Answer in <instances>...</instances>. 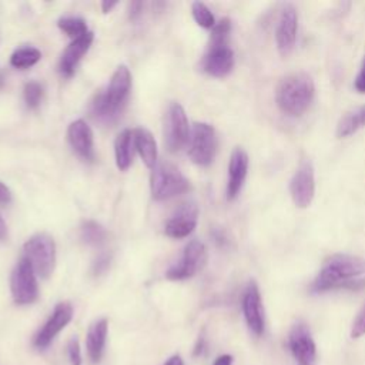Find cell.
<instances>
[{"label":"cell","mask_w":365,"mask_h":365,"mask_svg":"<svg viewBox=\"0 0 365 365\" xmlns=\"http://www.w3.org/2000/svg\"><path fill=\"white\" fill-rule=\"evenodd\" d=\"M131 90V75L126 66H119L113 73L104 92L97 93L89 106L90 116L103 126L119 121L129 102Z\"/></svg>","instance_id":"6da1fadb"},{"label":"cell","mask_w":365,"mask_h":365,"mask_svg":"<svg viewBox=\"0 0 365 365\" xmlns=\"http://www.w3.org/2000/svg\"><path fill=\"white\" fill-rule=\"evenodd\" d=\"M315 85L304 72L285 76L277 86L276 102L278 109L290 117H301L312 104Z\"/></svg>","instance_id":"7a4b0ae2"},{"label":"cell","mask_w":365,"mask_h":365,"mask_svg":"<svg viewBox=\"0 0 365 365\" xmlns=\"http://www.w3.org/2000/svg\"><path fill=\"white\" fill-rule=\"evenodd\" d=\"M365 274V260L352 254H334L327 258L312 284L314 293L349 285L351 281Z\"/></svg>","instance_id":"3957f363"},{"label":"cell","mask_w":365,"mask_h":365,"mask_svg":"<svg viewBox=\"0 0 365 365\" xmlns=\"http://www.w3.org/2000/svg\"><path fill=\"white\" fill-rule=\"evenodd\" d=\"M189 189V180L174 164L163 161L157 163L153 168L150 177V190L154 200H170L175 196L186 193Z\"/></svg>","instance_id":"277c9868"},{"label":"cell","mask_w":365,"mask_h":365,"mask_svg":"<svg viewBox=\"0 0 365 365\" xmlns=\"http://www.w3.org/2000/svg\"><path fill=\"white\" fill-rule=\"evenodd\" d=\"M23 257L32 264L36 274L42 278L52 276L56 266V243L46 233L31 237L23 247Z\"/></svg>","instance_id":"5b68a950"},{"label":"cell","mask_w":365,"mask_h":365,"mask_svg":"<svg viewBox=\"0 0 365 365\" xmlns=\"http://www.w3.org/2000/svg\"><path fill=\"white\" fill-rule=\"evenodd\" d=\"M190 124L185 107L180 103H171L164 120V143L168 151L178 153L190 141Z\"/></svg>","instance_id":"8992f818"},{"label":"cell","mask_w":365,"mask_h":365,"mask_svg":"<svg viewBox=\"0 0 365 365\" xmlns=\"http://www.w3.org/2000/svg\"><path fill=\"white\" fill-rule=\"evenodd\" d=\"M207 263V249L199 240H192L182 251L181 258L168 267L165 277L171 281H181L195 277Z\"/></svg>","instance_id":"52a82bcc"},{"label":"cell","mask_w":365,"mask_h":365,"mask_svg":"<svg viewBox=\"0 0 365 365\" xmlns=\"http://www.w3.org/2000/svg\"><path fill=\"white\" fill-rule=\"evenodd\" d=\"M217 153V134L212 124L196 123L189 141V156L200 167L210 165Z\"/></svg>","instance_id":"ba28073f"},{"label":"cell","mask_w":365,"mask_h":365,"mask_svg":"<svg viewBox=\"0 0 365 365\" xmlns=\"http://www.w3.org/2000/svg\"><path fill=\"white\" fill-rule=\"evenodd\" d=\"M36 271L32 264L22 257L11 277V291L18 305L33 304L39 298V285Z\"/></svg>","instance_id":"9c48e42d"},{"label":"cell","mask_w":365,"mask_h":365,"mask_svg":"<svg viewBox=\"0 0 365 365\" xmlns=\"http://www.w3.org/2000/svg\"><path fill=\"white\" fill-rule=\"evenodd\" d=\"M290 193L294 205L300 209H307L315 196V175L310 160H303L297 167L291 181Z\"/></svg>","instance_id":"30bf717a"},{"label":"cell","mask_w":365,"mask_h":365,"mask_svg":"<svg viewBox=\"0 0 365 365\" xmlns=\"http://www.w3.org/2000/svg\"><path fill=\"white\" fill-rule=\"evenodd\" d=\"M73 318V307L70 303H60L55 307L52 315L45 322V325L39 329L33 339V345L38 349H46L56 335L72 321Z\"/></svg>","instance_id":"8fae6325"},{"label":"cell","mask_w":365,"mask_h":365,"mask_svg":"<svg viewBox=\"0 0 365 365\" xmlns=\"http://www.w3.org/2000/svg\"><path fill=\"white\" fill-rule=\"evenodd\" d=\"M298 31V15L293 5H288L283 9L276 29V43L280 55L287 58L293 53L297 42Z\"/></svg>","instance_id":"7c38bea8"},{"label":"cell","mask_w":365,"mask_h":365,"mask_svg":"<svg viewBox=\"0 0 365 365\" xmlns=\"http://www.w3.org/2000/svg\"><path fill=\"white\" fill-rule=\"evenodd\" d=\"M234 67V52L229 43H210L203 59V69L207 75L223 79L231 73Z\"/></svg>","instance_id":"4fadbf2b"},{"label":"cell","mask_w":365,"mask_h":365,"mask_svg":"<svg viewBox=\"0 0 365 365\" xmlns=\"http://www.w3.org/2000/svg\"><path fill=\"white\" fill-rule=\"evenodd\" d=\"M199 207L196 203L182 205L165 223V234L170 239H186L197 227Z\"/></svg>","instance_id":"5bb4252c"},{"label":"cell","mask_w":365,"mask_h":365,"mask_svg":"<svg viewBox=\"0 0 365 365\" xmlns=\"http://www.w3.org/2000/svg\"><path fill=\"white\" fill-rule=\"evenodd\" d=\"M243 314L249 329L256 337H261L264 332V310L258 285L254 281H251L244 291Z\"/></svg>","instance_id":"9a60e30c"},{"label":"cell","mask_w":365,"mask_h":365,"mask_svg":"<svg viewBox=\"0 0 365 365\" xmlns=\"http://www.w3.org/2000/svg\"><path fill=\"white\" fill-rule=\"evenodd\" d=\"M249 154L244 148L236 147L231 153L229 163V182H227V200L233 202L239 197L249 173Z\"/></svg>","instance_id":"2e32d148"},{"label":"cell","mask_w":365,"mask_h":365,"mask_svg":"<svg viewBox=\"0 0 365 365\" xmlns=\"http://www.w3.org/2000/svg\"><path fill=\"white\" fill-rule=\"evenodd\" d=\"M288 345L294 358L300 364H312L317 356L315 342L308 327L303 322L295 324L288 335Z\"/></svg>","instance_id":"e0dca14e"},{"label":"cell","mask_w":365,"mask_h":365,"mask_svg":"<svg viewBox=\"0 0 365 365\" xmlns=\"http://www.w3.org/2000/svg\"><path fill=\"white\" fill-rule=\"evenodd\" d=\"M67 140L79 157L86 161L94 160L93 131L85 120H76L69 126Z\"/></svg>","instance_id":"ac0fdd59"},{"label":"cell","mask_w":365,"mask_h":365,"mask_svg":"<svg viewBox=\"0 0 365 365\" xmlns=\"http://www.w3.org/2000/svg\"><path fill=\"white\" fill-rule=\"evenodd\" d=\"M94 35L92 32L86 33L85 36H82L80 39L73 40L65 50L62 59H60V73L66 77L73 76V73L76 72L77 65L80 63V60L83 59V56L89 52L92 43H93Z\"/></svg>","instance_id":"d6986e66"},{"label":"cell","mask_w":365,"mask_h":365,"mask_svg":"<svg viewBox=\"0 0 365 365\" xmlns=\"http://www.w3.org/2000/svg\"><path fill=\"white\" fill-rule=\"evenodd\" d=\"M107 332H109V321L106 318H100L94 321L87 331L86 347H87L89 358L92 359L93 364H99L103 358Z\"/></svg>","instance_id":"ffe728a7"},{"label":"cell","mask_w":365,"mask_h":365,"mask_svg":"<svg viewBox=\"0 0 365 365\" xmlns=\"http://www.w3.org/2000/svg\"><path fill=\"white\" fill-rule=\"evenodd\" d=\"M133 133H134V148L143 158L144 164L153 170L157 164V143L153 134L143 127L133 130Z\"/></svg>","instance_id":"44dd1931"},{"label":"cell","mask_w":365,"mask_h":365,"mask_svg":"<svg viewBox=\"0 0 365 365\" xmlns=\"http://www.w3.org/2000/svg\"><path fill=\"white\" fill-rule=\"evenodd\" d=\"M134 133L133 130H123L114 143V156L119 170L126 171L130 168L134 156Z\"/></svg>","instance_id":"7402d4cb"},{"label":"cell","mask_w":365,"mask_h":365,"mask_svg":"<svg viewBox=\"0 0 365 365\" xmlns=\"http://www.w3.org/2000/svg\"><path fill=\"white\" fill-rule=\"evenodd\" d=\"M365 126V106L345 113L337 124V137L345 138Z\"/></svg>","instance_id":"603a6c76"},{"label":"cell","mask_w":365,"mask_h":365,"mask_svg":"<svg viewBox=\"0 0 365 365\" xmlns=\"http://www.w3.org/2000/svg\"><path fill=\"white\" fill-rule=\"evenodd\" d=\"M80 240L92 247H99L106 243L107 240V231L106 229L99 224L97 222L87 220L80 227Z\"/></svg>","instance_id":"cb8c5ba5"},{"label":"cell","mask_w":365,"mask_h":365,"mask_svg":"<svg viewBox=\"0 0 365 365\" xmlns=\"http://www.w3.org/2000/svg\"><path fill=\"white\" fill-rule=\"evenodd\" d=\"M40 59H42V53L39 49L26 46L13 52V55L11 56V65L16 69L25 70L35 66Z\"/></svg>","instance_id":"d4e9b609"},{"label":"cell","mask_w":365,"mask_h":365,"mask_svg":"<svg viewBox=\"0 0 365 365\" xmlns=\"http://www.w3.org/2000/svg\"><path fill=\"white\" fill-rule=\"evenodd\" d=\"M58 26L62 32H65L73 40L80 39L82 36L89 33L87 23L80 18H62L58 22Z\"/></svg>","instance_id":"484cf974"},{"label":"cell","mask_w":365,"mask_h":365,"mask_svg":"<svg viewBox=\"0 0 365 365\" xmlns=\"http://www.w3.org/2000/svg\"><path fill=\"white\" fill-rule=\"evenodd\" d=\"M192 12H193V18L197 22L199 26L205 28V29H213L216 26V19L214 15L212 13V11L202 2H195L192 5Z\"/></svg>","instance_id":"4316f807"},{"label":"cell","mask_w":365,"mask_h":365,"mask_svg":"<svg viewBox=\"0 0 365 365\" xmlns=\"http://www.w3.org/2000/svg\"><path fill=\"white\" fill-rule=\"evenodd\" d=\"M43 86L38 82H29L25 86L23 90V97H25V103L29 109H38L43 100Z\"/></svg>","instance_id":"83f0119b"},{"label":"cell","mask_w":365,"mask_h":365,"mask_svg":"<svg viewBox=\"0 0 365 365\" xmlns=\"http://www.w3.org/2000/svg\"><path fill=\"white\" fill-rule=\"evenodd\" d=\"M231 32L230 19H223L212 29L210 43H229V36Z\"/></svg>","instance_id":"f1b7e54d"},{"label":"cell","mask_w":365,"mask_h":365,"mask_svg":"<svg viewBox=\"0 0 365 365\" xmlns=\"http://www.w3.org/2000/svg\"><path fill=\"white\" fill-rule=\"evenodd\" d=\"M365 335V304L362 305V308L359 310V312L356 314L352 327H351V338L356 339Z\"/></svg>","instance_id":"f546056e"},{"label":"cell","mask_w":365,"mask_h":365,"mask_svg":"<svg viewBox=\"0 0 365 365\" xmlns=\"http://www.w3.org/2000/svg\"><path fill=\"white\" fill-rule=\"evenodd\" d=\"M67 356L72 365H82V349H80V342L76 337H73L67 342Z\"/></svg>","instance_id":"4dcf8cb0"},{"label":"cell","mask_w":365,"mask_h":365,"mask_svg":"<svg viewBox=\"0 0 365 365\" xmlns=\"http://www.w3.org/2000/svg\"><path fill=\"white\" fill-rule=\"evenodd\" d=\"M110 261H111V257L109 254H104V253L100 254L93 263V274L94 276L104 274L110 267Z\"/></svg>","instance_id":"1f68e13d"},{"label":"cell","mask_w":365,"mask_h":365,"mask_svg":"<svg viewBox=\"0 0 365 365\" xmlns=\"http://www.w3.org/2000/svg\"><path fill=\"white\" fill-rule=\"evenodd\" d=\"M354 87L358 93H362L365 94V56L362 59V63H361V67H359V73L358 76L355 77V82H354Z\"/></svg>","instance_id":"d6a6232c"},{"label":"cell","mask_w":365,"mask_h":365,"mask_svg":"<svg viewBox=\"0 0 365 365\" xmlns=\"http://www.w3.org/2000/svg\"><path fill=\"white\" fill-rule=\"evenodd\" d=\"M143 8H144V5H143L141 2H131V4H130V9H129V18H130V21L136 22V21L141 16Z\"/></svg>","instance_id":"836d02e7"},{"label":"cell","mask_w":365,"mask_h":365,"mask_svg":"<svg viewBox=\"0 0 365 365\" xmlns=\"http://www.w3.org/2000/svg\"><path fill=\"white\" fill-rule=\"evenodd\" d=\"M11 202H12V193H11L9 187L0 181V203L8 205Z\"/></svg>","instance_id":"e575fe53"},{"label":"cell","mask_w":365,"mask_h":365,"mask_svg":"<svg viewBox=\"0 0 365 365\" xmlns=\"http://www.w3.org/2000/svg\"><path fill=\"white\" fill-rule=\"evenodd\" d=\"M233 364V356L226 354V355H220L213 365H231Z\"/></svg>","instance_id":"d590c367"},{"label":"cell","mask_w":365,"mask_h":365,"mask_svg":"<svg viewBox=\"0 0 365 365\" xmlns=\"http://www.w3.org/2000/svg\"><path fill=\"white\" fill-rule=\"evenodd\" d=\"M164 365H185V361L180 355H173L164 362Z\"/></svg>","instance_id":"8d00e7d4"},{"label":"cell","mask_w":365,"mask_h":365,"mask_svg":"<svg viewBox=\"0 0 365 365\" xmlns=\"http://www.w3.org/2000/svg\"><path fill=\"white\" fill-rule=\"evenodd\" d=\"M8 237V226L4 220V217L0 216V240H5Z\"/></svg>","instance_id":"74e56055"},{"label":"cell","mask_w":365,"mask_h":365,"mask_svg":"<svg viewBox=\"0 0 365 365\" xmlns=\"http://www.w3.org/2000/svg\"><path fill=\"white\" fill-rule=\"evenodd\" d=\"M116 6H117L116 2H103V4H102V11H103V13H109V12H111Z\"/></svg>","instance_id":"f35d334b"}]
</instances>
